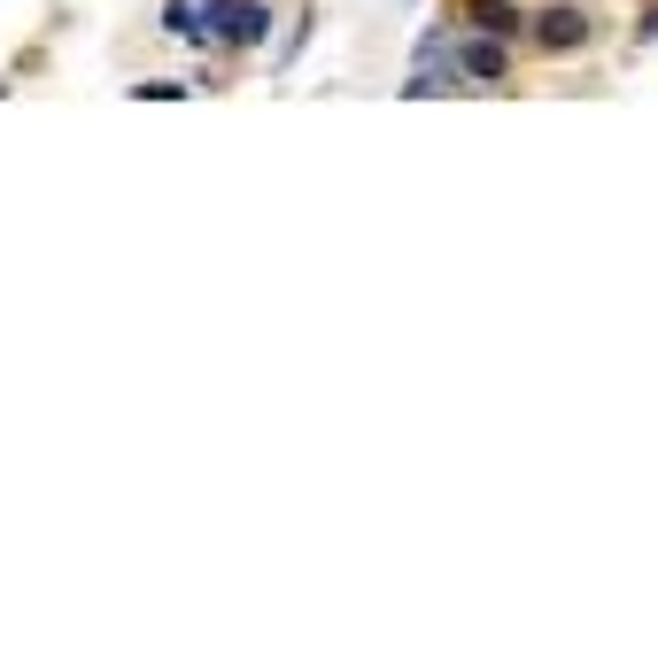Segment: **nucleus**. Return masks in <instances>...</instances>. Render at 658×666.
<instances>
[{
  "mask_svg": "<svg viewBox=\"0 0 658 666\" xmlns=\"http://www.w3.org/2000/svg\"><path fill=\"white\" fill-rule=\"evenodd\" d=\"M202 23H209V39H225V47H264L272 8H264V0H209Z\"/></svg>",
  "mask_w": 658,
  "mask_h": 666,
  "instance_id": "1",
  "label": "nucleus"
},
{
  "mask_svg": "<svg viewBox=\"0 0 658 666\" xmlns=\"http://www.w3.org/2000/svg\"><path fill=\"white\" fill-rule=\"evenodd\" d=\"M534 39H542L550 55H573V47H589V39H597V16H589V8H573V0H558V8H542V16H534Z\"/></svg>",
  "mask_w": 658,
  "mask_h": 666,
  "instance_id": "2",
  "label": "nucleus"
},
{
  "mask_svg": "<svg viewBox=\"0 0 658 666\" xmlns=\"http://www.w3.org/2000/svg\"><path fill=\"white\" fill-rule=\"evenodd\" d=\"M450 70H458V62H450V39L434 31V39H419V55H411V78H403V94H442V86H458Z\"/></svg>",
  "mask_w": 658,
  "mask_h": 666,
  "instance_id": "3",
  "label": "nucleus"
},
{
  "mask_svg": "<svg viewBox=\"0 0 658 666\" xmlns=\"http://www.w3.org/2000/svg\"><path fill=\"white\" fill-rule=\"evenodd\" d=\"M458 70H465L473 86H495V78H503V47H495V39H473V47L458 55Z\"/></svg>",
  "mask_w": 658,
  "mask_h": 666,
  "instance_id": "4",
  "label": "nucleus"
},
{
  "mask_svg": "<svg viewBox=\"0 0 658 666\" xmlns=\"http://www.w3.org/2000/svg\"><path fill=\"white\" fill-rule=\"evenodd\" d=\"M465 16H473V31H489V39H503V31L519 23V16H511V0H473Z\"/></svg>",
  "mask_w": 658,
  "mask_h": 666,
  "instance_id": "5",
  "label": "nucleus"
},
{
  "mask_svg": "<svg viewBox=\"0 0 658 666\" xmlns=\"http://www.w3.org/2000/svg\"><path fill=\"white\" fill-rule=\"evenodd\" d=\"M164 31H178V39H209V23H202V8H194V0H170V8H164Z\"/></svg>",
  "mask_w": 658,
  "mask_h": 666,
  "instance_id": "6",
  "label": "nucleus"
}]
</instances>
